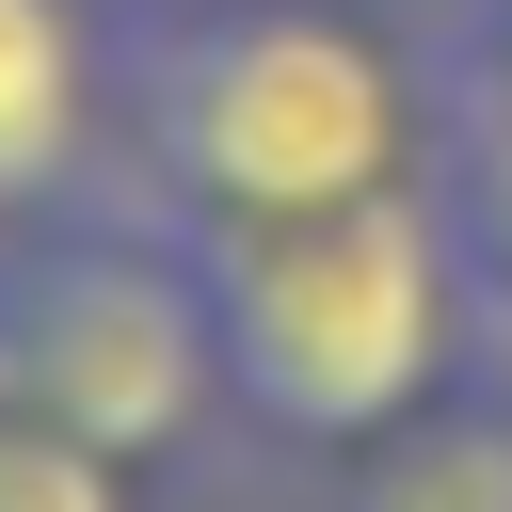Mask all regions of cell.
<instances>
[{"instance_id":"obj_2","label":"cell","mask_w":512,"mask_h":512,"mask_svg":"<svg viewBox=\"0 0 512 512\" xmlns=\"http://www.w3.org/2000/svg\"><path fill=\"white\" fill-rule=\"evenodd\" d=\"M144 144H160V176H176L192 224H304V208L416 192L432 96L336 0H224V16H176L160 32Z\"/></svg>"},{"instance_id":"obj_8","label":"cell","mask_w":512,"mask_h":512,"mask_svg":"<svg viewBox=\"0 0 512 512\" xmlns=\"http://www.w3.org/2000/svg\"><path fill=\"white\" fill-rule=\"evenodd\" d=\"M480 48H496V80H512V0H480Z\"/></svg>"},{"instance_id":"obj_7","label":"cell","mask_w":512,"mask_h":512,"mask_svg":"<svg viewBox=\"0 0 512 512\" xmlns=\"http://www.w3.org/2000/svg\"><path fill=\"white\" fill-rule=\"evenodd\" d=\"M448 208H464V256H480V320L512 336V112L480 128V176H464Z\"/></svg>"},{"instance_id":"obj_6","label":"cell","mask_w":512,"mask_h":512,"mask_svg":"<svg viewBox=\"0 0 512 512\" xmlns=\"http://www.w3.org/2000/svg\"><path fill=\"white\" fill-rule=\"evenodd\" d=\"M0 512H128V464H112V448H80L64 416L0 400Z\"/></svg>"},{"instance_id":"obj_5","label":"cell","mask_w":512,"mask_h":512,"mask_svg":"<svg viewBox=\"0 0 512 512\" xmlns=\"http://www.w3.org/2000/svg\"><path fill=\"white\" fill-rule=\"evenodd\" d=\"M368 512H512V416H464L432 400L416 432H384V480Z\"/></svg>"},{"instance_id":"obj_4","label":"cell","mask_w":512,"mask_h":512,"mask_svg":"<svg viewBox=\"0 0 512 512\" xmlns=\"http://www.w3.org/2000/svg\"><path fill=\"white\" fill-rule=\"evenodd\" d=\"M96 160V32L80 0H0V224Z\"/></svg>"},{"instance_id":"obj_1","label":"cell","mask_w":512,"mask_h":512,"mask_svg":"<svg viewBox=\"0 0 512 512\" xmlns=\"http://www.w3.org/2000/svg\"><path fill=\"white\" fill-rule=\"evenodd\" d=\"M192 272H208L240 416H272L304 448L416 432L480 336V256L432 176L368 192V208H304V224H192Z\"/></svg>"},{"instance_id":"obj_3","label":"cell","mask_w":512,"mask_h":512,"mask_svg":"<svg viewBox=\"0 0 512 512\" xmlns=\"http://www.w3.org/2000/svg\"><path fill=\"white\" fill-rule=\"evenodd\" d=\"M0 384H16L32 416H64L80 448H112V464L176 448V432L224 400L208 272H192V256H144V240L32 256V272L0 288Z\"/></svg>"}]
</instances>
